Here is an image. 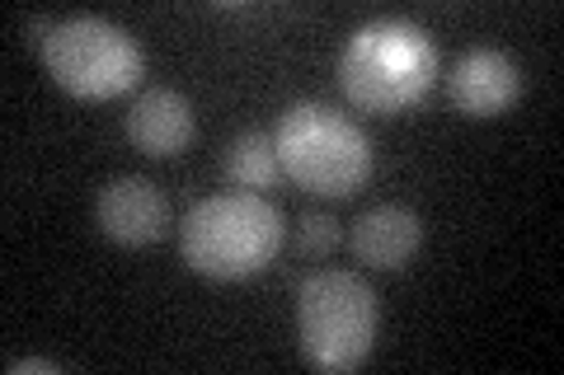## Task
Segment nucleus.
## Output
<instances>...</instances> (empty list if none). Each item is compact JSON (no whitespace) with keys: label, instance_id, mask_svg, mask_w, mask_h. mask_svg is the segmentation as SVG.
Here are the masks:
<instances>
[{"label":"nucleus","instance_id":"nucleus-12","mask_svg":"<svg viewBox=\"0 0 564 375\" xmlns=\"http://www.w3.org/2000/svg\"><path fill=\"white\" fill-rule=\"evenodd\" d=\"M10 371L20 375V371H57V366H52V362H10Z\"/></svg>","mask_w":564,"mask_h":375},{"label":"nucleus","instance_id":"nucleus-8","mask_svg":"<svg viewBox=\"0 0 564 375\" xmlns=\"http://www.w3.org/2000/svg\"><path fill=\"white\" fill-rule=\"evenodd\" d=\"M193 128H198V122H193V103L180 95V89H170V85L141 89V95L132 99L128 118H122V132H128V141L141 155H151V159L184 155L188 141H193Z\"/></svg>","mask_w":564,"mask_h":375},{"label":"nucleus","instance_id":"nucleus-4","mask_svg":"<svg viewBox=\"0 0 564 375\" xmlns=\"http://www.w3.org/2000/svg\"><path fill=\"white\" fill-rule=\"evenodd\" d=\"M381 306L372 282L348 267H321L296 287V338L315 371H358L377 348Z\"/></svg>","mask_w":564,"mask_h":375},{"label":"nucleus","instance_id":"nucleus-7","mask_svg":"<svg viewBox=\"0 0 564 375\" xmlns=\"http://www.w3.org/2000/svg\"><path fill=\"white\" fill-rule=\"evenodd\" d=\"M447 95L456 103V113L499 118L522 95V66L499 47H466L447 70Z\"/></svg>","mask_w":564,"mask_h":375},{"label":"nucleus","instance_id":"nucleus-11","mask_svg":"<svg viewBox=\"0 0 564 375\" xmlns=\"http://www.w3.org/2000/svg\"><path fill=\"white\" fill-rule=\"evenodd\" d=\"M334 244H339V221H334L329 211H302V217H296V254L325 258Z\"/></svg>","mask_w":564,"mask_h":375},{"label":"nucleus","instance_id":"nucleus-3","mask_svg":"<svg viewBox=\"0 0 564 375\" xmlns=\"http://www.w3.org/2000/svg\"><path fill=\"white\" fill-rule=\"evenodd\" d=\"M278 165L315 198H348L372 178V141L348 113L321 99H302L278 113Z\"/></svg>","mask_w":564,"mask_h":375},{"label":"nucleus","instance_id":"nucleus-5","mask_svg":"<svg viewBox=\"0 0 564 375\" xmlns=\"http://www.w3.org/2000/svg\"><path fill=\"white\" fill-rule=\"evenodd\" d=\"M47 76L76 99H118L141 80L147 52L122 24L99 14H70L47 29L39 43Z\"/></svg>","mask_w":564,"mask_h":375},{"label":"nucleus","instance_id":"nucleus-9","mask_svg":"<svg viewBox=\"0 0 564 375\" xmlns=\"http://www.w3.org/2000/svg\"><path fill=\"white\" fill-rule=\"evenodd\" d=\"M348 244H352V258H358L362 267L400 273V267H410V258L419 254L423 221L400 202H377V207H367L362 217L352 221Z\"/></svg>","mask_w":564,"mask_h":375},{"label":"nucleus","instance_id":"nucleus-1","mask_svg":"<svg viewBox=\"0 0 564 375\" xmlns=\"http://www.w3.org/2000/svg\"><path fill=\"white\" fill-rule=\"evenodd\" d=\"M437 76V43L414 20L381 14L348 33L339 52V89L358 113L395 118L433 89Z\"/></svg>","mask_w":564,"mask_h":375},{"label":"nucleus","instance_id":"nucleus-6","mask_svg":"<svg viewBox=\"0 0 564 375\" xmlns=\"http://www.w3.org/2000/svg\"><path fill=\"white\" fill-rule=\"evenodd\" d=\"M95 225L113 244H128V249L155 244V240H165V230H170V202H165V192L155 188L151 178L118 174V178H109V184L99 188Z\"/></svg>","mask_w":564,"mask_h":375},{"label":"nucleus","instance_id":"nucleus-10","mask_svg":"<svg viewBox=\"0 0 564 375\" xmlns=\"http://www.w3.org/2000/svg\"><path fill=\"white\" fill-rule=\"evenodd\" d=\"M221 174L226 184L240 188V192H259V188H273L278 184V146H273V132H240L231 136L221 159Z\"/></svg>","mask_w":564,"mask_h":375},{"label":"nucleus","instance_id":"nucleus-2","mask_svg":"<svg viewBox=\"0 0 564 375\" xmlns=\"http://www.w3.org/2000/svg\"><path fill=\"white\" fill-rule=\"evenodd\" d=\"M282 249V217L259 192H212L180 221V258L198 277L245 282L259 277Z\"/></svg>","mask_w":564,"mask_h":375}]
</instances>
